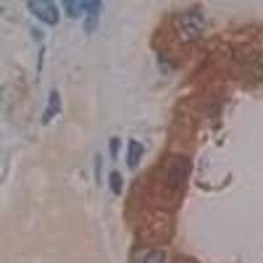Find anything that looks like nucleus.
I'll return each instance as SVG.
<instances>
[{"instance_id": "1", "label": "nucleus", "mask_w": 263, "mask_h": 263, "mask_svg": "<svg viewBox=\"0 0 263 263\" xmlns=\"http://www.w3.org/2000/svg\"><path fill=\"white\" fill-rule=\"evenodd\" d=\"M191 170V162L183 156L168 157L161 168L162 178L171 191H178L185 183Z\"/></svg>"}, {"instance_id": "2", "label": "nucleus", "mask_w": 263, "mask_h": 263, "mask_svg": "<svg viewBox=\"0 0 263 263\" xmlns=\"http://www.w3.org/2000/svg\"><path fill=\"white\" fill-rule=\"evenodd\" d=\"M29 12L40 21L48 25H57L60 21V11L53 2L49 0H33L27 3Z\"/></svg>"}, {"instance_id": "3", "label": "nucleus", "mask_w": 263, "mask_h": 263, "mask_svg": "<svg viewBox=\"0 0 263 263\" xmlns=\"http://www.w3.org/2000/svg\"><path fill=\"white\" fill-rule=\"evenodd\" d=\"M179 34L184 41H194L199 39L204 29V21L201 15L187 12L179 17Z\"/></svg>"}, {"instance_id": "4", "label": "nucleus", "mask_w": 263, "mask_h": 263, "mask_svg": "<svg viewBox=\"0 0 263 263\" xmlns=\"http://www.w3.org/2000/svg\"><path fill=\"white\" fill-rule=\"evenodd\" d=\"M145 147L138 141L130 138L128 144V153H126V164L129 168H136L140 164L141 158L144 156Z\"/></svg>"}, {"instance_id": "5", "label": "nucleus", "mask_w": 263, "mask_h": 263, "mask_svg": "<svg viewBox=\"0 0 263 263\" xmlns=\"http://www.w3.org/2000/svg\"><path fill=\"white\" fill-rule=\"evenodd\" d=\"M61 96L60 92L57 90H51L50 93H49V99H48V105L45 108V114L42 116V121L44 124H48L49 121L54 119V117L57 116L58 114L61 112Z\"/></svg>"}, {"instance_id": "6", "label": "nucleus", "mask_w": 263, "mask_h": 263, "mask_svg": "<svg viewBox=\"0 0 263 263\" xmlns=\"http://www.w3.org/2000/svg\"><path fill=\"white\" fill-rule=\"evenodd\" d=\"M108 183H109V189H111L112 194L120 196L124 189V179L123 175L119 171H112L108 178Z\"/></svg>"}, {"instance_id": "7", "label": "nucleus", "mask_w": 263, "mask_h": 263, "mask_svg": "<svg viewBox=\"0 0 263 263\" xmlns=\"http://www.w3.org/2000/svg\"><path fill=\"white\" fill-rule=\"evenodd\" d=\"M63 6H65L66 12L71 18H77L81 12L83 11V6H82V2H72V0H65L63 2Z\"/></svg>"}, {"instance_id": "8", "label": "nucleus", "mask_w": 263, "mask_h": 263, "mask_svg": "<svg viewBox=\"0 0 263 263\" xmlns=\"http://www.w3.org/2000/svg\"><path fill=\"white\" fill-rule=\"evenodd\" d=\"M166 254L161 250H150L142 257L140 263H164Z\"/></svg>"}, {"instance_id": "9", "label": "nucleus", "mask_w": 263, "mask_h": 263, "mask_svg": "<svg viewBox=\"0 0 263 263\" xmlns=\"http://www.w3.org/2000/svg\"><path fill=\"white\" fill-rule=\"evenodd\" d=\"M120 146H121V140L119 137H112L109 140V152H111L112 159H116L119 156Z\"/></svg>"}]
</instances>
